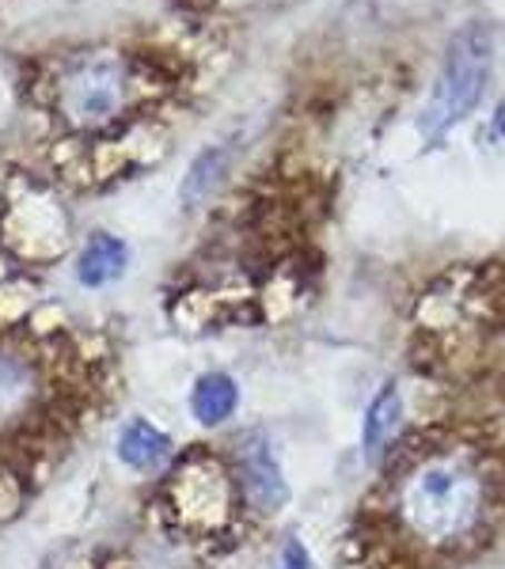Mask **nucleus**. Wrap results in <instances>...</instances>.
Returning a JSON list of instances; mask_svg holds the SVG:
<instances>
[{"mask_svg": "<svg viewBox=\"0 0 505 569\" xmlns=\"http://www.w3.org/2000/svg\"><path fill=\"white\" fill-rule=\"evenodd\" d=\"M486 512V479L467 456L440 452L410 467L399 486V517L422 543L448 547L479 528Z\"/></svg>", "mask_w": 505, "mask_h": 569, "instance_id": "nucleus-1", "label": "nucleus"}, {"mask_svg": "<svg viewBox=\"0 0 505 569\" xmlns=\"http://www.w3.org/2000/svg\"><path fill=\"white\" fill-rule=\"evenodd\" d=\"M137 84L126 53H80L58 77V114L77 130H103L133 107Z\"/></svg>", "mask_w": 505, "mask_h": 569, "instance_id": "nucleus-2", "label": "nucleus"}, {"mask_svg": "<svg viewBox=\"0 0 505 569\" xmlns=\"http://www.w3.org/2000/svg\"><path fill=\"white\" fill-rule=\"evenodd\" d=\"M491 31L483 23L456 31V39L448 42L445 66H440L434 80L429 107L422 114V133L440 137L445 130H453L464 114H472V107L483 96L486 77H491Z\"/></svg>", "mask_w": 505, "mask_h": 569, "instance_id": "nucleus-3", "label": "nucleus"}, {"mask_svg": "<svg viewBox=\"0 0 505 569\" xmlns=\"http://www.w3.org/2000/svg\"><path fill=\"white\" fill-rule=\"evenodd\" d=\"M236 463H240V486H244L247 501H251L255 509H263V512L286 509V501H289V482H286V471H281L278 456H274L270 440L251 437V440H247V445L240 448Z\"/></svg>", "mask_w": 505, "mask_h": 569, "instance_id": "nucleus-4", "label": "nucleus"}, {"mask_svg": "<svg viewBox=\"0 0 505 569\" xmlns=\"http://www.w3.org/2000/svg\"><path fill=\"white\" fill-rule=\"evenodd\" d=\"M171 452H176L171 437L145 418L126 421V429L118 433V460L130 467V471H141V475L160 471V467L171 460Z\"/></svg>", "mask_w": 505, "mask_h": 569, "instance_id": "nucleus-5", "label": "nucleus"}, {"mask_svg": "<svg viewBox=\"0 0 505 569\" xmlns=\"http://www.w3.org/2000/svg\"><path fill=\"white\" fill-rule=\"evenodd\" d=\"M240 407V388L228 372H206L195 380V391H190V415L201 426H225L228 418Z\"/></svg>", "mask_w": 505, "mask_h": 569, "instance_id": "nucleus-6", "label": "nucleus"}, {"mask_svg": "<svg viewBox=\"0 0 505 569\" xmlns=\"http://www.w3.org/2000/svg\"><path fill=\"white\" fill-rule=\"evenodd\" d=\"M126 259H130V251H126V243L118 240V236H91L88 247L80 251V262H77V278L80 284H88V289H103V284L118 281L126 270Z\"/></svg>", "mask_w": 505, "mask_h": 569, "instance_id": "nucleus-7", "label": "nucleus"}, {"mask_svg": "<svg viewBox=\"0 0 505 569\" xmlns=\"http://www.w3.org/2000/svg\"><path fill=\"white\" fill-rule=\"evenodd\" d=\"M34 399V369L20 353L0 350V426L16 421Z\"/></svg>", "mask_w": 505, "mask_h": 569, "instance_id": "nucleus-8", "label": "nucleus"}, {"mask_svg": "<svg viewBox=\"0 0 505 569\" xmlns=\"http://www.w3.org/2000/svg\"><path fill=\"white\" fill-rule=\"evenodd\" d=\"M399 418H403V395H399L396 383H384L380 395L369 402V410H365V418H362V448L365 452L369 456L380 452V448L392 440V433H396Z\"/></svg>", "mask_w": 505, "mask_h": 569, "instance_id": "nucleus-9", "label": "nucleus"}, {"mask_svg": "<svg viewBox=\"0 0 505 569\" xmlns=\"http://www.w3.org/2000/svg\"><path fill=\"white\" fill-rule=\"evenodd\" d=\"M220 168H225V152H217V149L201 152L198 160L190 163L187 179H182V201H187V206H198V201L209 194V187L217 182Z\"/></svg>", "mask_w": 505, "mask_h": 569, "instance_id": "nucleus-10", "label": "nucleus"}, {"mask_svg": "<svg viewBox=\"0 0 505 569\" xmlns=\"http://www.w3.org/2000/svg\"><path fill=\"white\" fill-rule=\"evenodd\" d=\"M278 569H316V562H311L308 547L300 543V539H293V543H286V550H281V566Z\"/></svg>", "mask_w": 505, "mask_h": 569, "instance_id": "nucleus-11", "label": "nucleus"}, {"mask_svg": "<svg viewBox=\"0 0 505 569\" xmlns=\"http://www.w3.org/2000/svg\"><path fill=\"white\" fill-rule=\"evenodd\" d=\"M494 130H498L505 137V103L498 107V114H494Z\"/></svg>", "mask_w": 505, "mask_h": 569, "instance_id": "nucleus-12", "label": "nucleus"}]
</instances>
